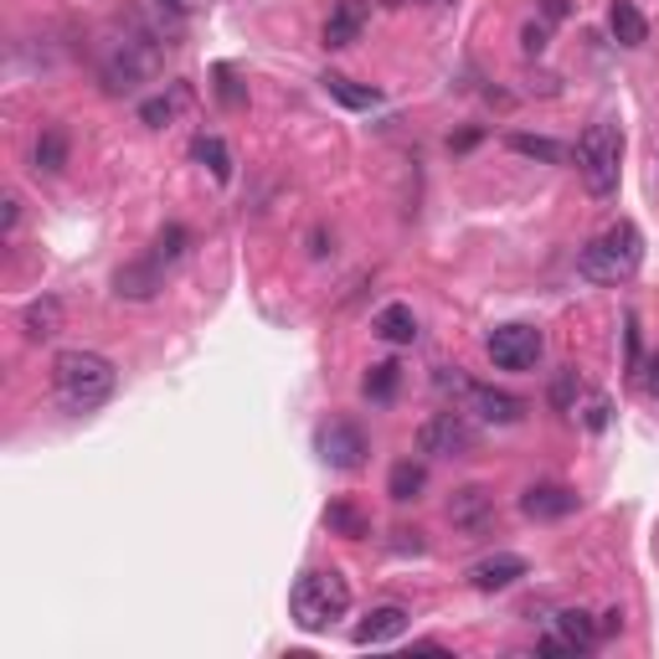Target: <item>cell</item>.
I'll return each mask as SVG.
<instances>
[{
	"label": "cell",
	"mask_w": 659,
	"mask_h": 659,
	"mask_svg": "<svg viewBox=\"0 0 659 659\" xmlns=\"http://www.w3.org/2000/svg\"><path fill=\"white\" fill-rule=\"evenodd\" d=\"M52 387H57V402L68 412H93L114 397L118 372L114 361L99 351H63L52 361Z\"/></svg>",
	"instance_id": "cell-1"
},
{
	"label": "cell",
	"mask_w": 659,
	"mask_h": 659,
	"mask_svg": "<svg viewBox=\"0 0 659 659\" xmlns=\"http://www.w3.org/2000/svg\"><path fill=\"white\" fill-rule=\"evenodd\" d=\"M99 68H103L109 93H135V88H145L155 78V68H160V32L129 26V32L109 36L99 52Z\"/></svg>",
	"instance_id": "cell-2"
},
{
	"label": "cell",
	"mask_w": 659,
	"mask_h": 659,
	"mask_svg": "<svg viewBox=\"0 0 659 659\" xmlns=\"http://www.w3.org/2000/svg\"><path fill=\"white\" fill-rule=\"evenodd\" d=\"M288 613L305 634H325L330 624H340L351 613V582L336 572V567H315L294 582V598H288Z\"/></svg>",
	"instance_id": "cell-3"
},
{
	"label": "cell",
	"mask_w": 659,
	"mask_h": 659,
	"mask_svg": "<svg viewBox=\"0 0 659 659\" xmlns=\"http://www.w3.org/2000/svg\"><path fill=\"white\" fill-rule=\"evenodd\" d=\"M639 258H644L639 227H634V221H613V227H603V232L577 253V273L592 279V284H624V279H634Z\"/></svg>",
	"instance_id": "cell-4"
},
{
	"label": "cell",
	"mask_w": 659,
	"mask_h": 659,
	"mask_svg": "<svg viewBox=\"0 0 659 659\" xmlns=\"http://www.w3.org/2000/svg\"><path fill=\"white\" fill-rule=\"evenodd\" d=\"M618 166H624V135L618 124H588L577 139V175L592 196H613L618 191Z\"/></svg>",
	"instance_id": "cell-5"
},
{
	"label": "cell",
	"mask_w": 659,
	"mask_h": 659,
	"mask_svg": "<svg viewBox=\"0 0 659 659\" xmlns=\"http://www.w3.org/2000/svg\"><path fill=\"white\" fill-rule=\"evenodd\" d=\"M485 351H490V361L500 372H531V366L542 361L546 340L536 325H495L490 340H485Z\"/></svg>",
	"instance_id": "cell-6"
},
{
	"label": "cell",
	"mask_w": 659,
	"mask_h": 659,
	"mask_svg": "<svg viewBox=\"0 0 659 659\" xmlns=\"http://www.w3.org/2000/svg\"><path fill=\"white\" fill-rule=\"evenodd\" d=\"M418 454L428 458H464L474 454V428L464 412H433L423 428H418Z\"/></svg>",
	"instance_id": "cell-7"
},
{
	"label": "cell",
	"mask_w": 659,
	"mask_h": 659,
	"mask_svg": "<svg viewBox=\"0 0 659 659\" xmlns=\"http://www.w3.org/2000/svg\"><path fill=\"white\" fill-rule=\"evenodd\" d=\"M315 443H320L325 464H330V469H340V474H351V469H361V464H366V433H361L355 423H345V418L325 423Z\"/></svg>",
	"instance_id": "cell-8"
},
{
	"label": "cell",
	"mask_w": 659,
	"mask_h": 659,
	"mask_svg": "<svg viewBox=\"0 0 659 659\" xmlns=\"http://www.w3.org/2000/svg\"><path fill=\"white\" fill-rule=\"evenodd\" d=\"M448 525L464 531V536H485V531L495 525V495L485 490V485H464V490H454V500H448Z\"/></svg>",
	"instance_id": "cell-9"
},
{
	"label": "cell",
	"mask_w": 659,
	"mask_h": 659,
	"mask_svg": "<svg viewBox=\"0 0 659 659\" xmlns=\"http://www.w3.org/2000/svg\"><path fill=\"white\" fill-rule=\"evenodd\" d=\"M598 644V624H592V613L582 609H561L552 618V634L542 639L546 655H577V649H592Z\"/></svg>",
	"instance_id": "cell-10"
},
{
	"label": "cell",
	"mask_w": 659,
	"mask_h": 659,
	"mask_svg": "<svg viewBox=\"0 0 659 659\" xmlns=\"http://www.w3.org/2000/svg\"><path fill=\"white\" fill-rule=\"evenodd\" d=\"M464 397H469L474 418L490 423V428H510V423H521L525 418L521 397H510V391H500V387H464Z\"/></svg>",
	"instance_id": "cell-11"
},
{
	"label": "cell",
	"mask_w": 659,
	"mask_h": 659,
	"mask_svg": "<svg viewBox=\"0 0 659 659\" xmlns=\"http://www.w3.org/2000/svg\"><path fill=\"white\" fill-rule=\"evenodd\" d=\"M366 16H372V5H366V0H336V11H330V21H325L320 42L330 52L351 47V42H361V32H366Z\"/></svg>",
	"instance_id": "cell-12"
},
{
	"label": "cell",
	"mask_w": 659,
	"mask_h": 659,
	"mask_svg": "<svg viewBox=\"0 0 659 659\" xmlns=\"http://www.w3.org/2000/svg\"><path fill=\"white\" fill-rule=\"evenodd\" d=\"M525 572H531V567H525V557H515V552H495V557L474 561V567H469V582H474L479 592H500V588H515Z\"/></svg>",
	"instance_id": "cell-13"
},
{
	"label": "cell",
	"mask_w": 659,
	"mask_h": 659,
	"mask_svg": "<svg viewBox=\"0 0 659 659\" xmlns=\"http://www.w3.org/2000/svg\"><path fill=\"white\" fill-rule=\"evenodd\" d=\"M407 634V609H397V603H387V609H372L361 624H355L351 639L361 644V649H376V644H391Z\"/></svg>",
	"instance_id": "cell-14"
},
{
	"label": "cell",
	"mask_w": 659,
	"mask_h": 659,
	"mask_svg": "<svg viewBox=\"0 0 659 659\" xmlns=\"http://www.w3.org/2000/svg\"><path fill=\"white\" fill-rule=\"evenodd\" d=\"M521 510L531 521H561V515L577 510V490H567V485H531L521 495Z\"/></svg>",
	"instance_id": "cell-15"
},
{
	"label": "cell",
	"mask_w": 659,
	"mask_h": 659,
	"mask_svg": "<svg viewBox=\"0 0 659 659\" xmlns=\"http://www.w3.org/2000/svg\"><path fill=\"white\" fill-rule=\"evenodd\" d=\"M166 284V269L155 263V258H139V263H124L114 273V294L118 299H155Z\"/></svg>",
	"instance_id": "cell-16"
},
{
	"label": "cell",
	"mask_w": 659,
	"mask_h": 659,
	"mask_svg": "<svg viewBox=\"0 0 659 659\" xmlns=\"http://www.w3.org/2000/svg\"><path fill=\"white\" fill-rule=\"evenodd\" d=\"M21 330H26V340H57L63 336V299H52V294L32 299L21 315Z\"/></svg>",
	"instance_id": "cell-17"
},
{
	"label": "cell",
	"mask_w": 659,
	"mask_h": 659,
	"mask_svg": "<svg viewBox=\"0 0 659 659\" xmlns=\"http://www.w3.org/2000/svg\"><path fill=\"white\" fill-rule=\"evenodd\" d=\"M609 32L618 36V47H644V42H649V21L639 16L634 0H613L609 5Z\"/></svg>",
	"instance_id": "cell-18"
},
{
	"label": "cell",
	"mask_w": 659,
	"mask_h": 659,
	"mask_svg": "<svg viewBox=\"0 0 659 659\" xmlns=\"http://www.w3.org/2000/svg\"><path fill=\"white\" fill-rule=\"evenodd\" d=\"M372 330L387 340V345H412V340H418V315H412V305H387L372 320Z\"/></svg>",
	"instance_id": "cell-19"
},
{
	"label": "cell",
	"mask_w": 659,
	"mask_h": 659,
	"mask_svg": "<svg viewBox=\"0 0 659 659\" xmlns=\"http://www.w3.org/2000/svg\"><path fill=\"white\" fill-rule=\"evenodd\" d=\"M36 170H47V175H63L68 170V129L63 124H47L42 135H36Z\"/></svg>",
	"instance_id": "cell-20"
},
{
	"label": "cell",
	"mask_w": 659,
	"mask_h": 659,
	"mask_svg": "<svg viewBox=\"0 0 659 659\" xmlns=\"http://www.w3.org/2000/svg\"><path fill=\"white\" fill-rule=\"evenodd\" d=\"M423 490H428V469L418 464V458H402V464H391V474H387V495L397 500V505L418 500Z\"/></svg>",
	"instance_id": "cell-21"
},
{
	"label": "cell",
	"mask_w": 659,
	"mask_h": 659,
	"mask_svg": "<svg viewBox=\"0 0 659 659\" xmlns=\"http://www.w3.org/2000/svg\"><path fill=\"white\" fill-rule=\"evenodd\" d=\"M191 155H196V160L212 170V181H217V186H227V181H232V150H227L217 135H202L196 145H191Z\"/></svg>",
	"instance_id": "cell-22"
},
{
	"label": "cell",
	"mask_w": 659,
	"mask_h": 659,
	"mask_svg": "<svg viewBox=\"0 0 659 659\" xmlns=\"http://www.w3.org/2000/svg\"><path fill=\"white\" fill-rule=\"evenodd\" d=\"M320 83H325V93L336 103H345V109H376V103H382L376 88H361V83H351V78H340V72H325Z\"/></svg>",
	"instance_id": "cell-23"
},
{
	"label": "cell",
	"mask_w": 659,
	"mask_h": 659,
	"mask_svg": "<svg viewBox=\"0 0 659 659\" xmlns=\"http://www.w3.org/2000/svg\"><path fill=\"white\" fill-rule=\"evenodd\" d=\"M505 145L515 155H525V160H546V166H561V160H567V150H561L557 139H546V135H510Z\"/></svg>",
	"instance_id": "cell-24"
},
{
	"label": "cell",
	"mask_w": 659,
	"mask_h": 659,
	"mask_svg": "<svg viewBox=\"0 0 659 659\" xmlns=\"http://www.w3.org/2000/svg\"><path fill=\"white\" fill-rule=\"evenodd\" d=\"M397 382H402V372H397L391 361H376L372 372H366V382H361V391H366L372 402H391V397H397Z\"/></svg>",
	"instance_id": "cell-25"
},
{
	"label": "cell",
	"mask_w": 659,
	"mask_h": 659,
	"mask_svg": "<svg viewBox=\"0 0 659 659\" xmlns=\"http://www.w3.org/2000/svg\"><path fill=\"white\" fill-rule=\"evenodd\" d=\"M325 525H330V531H340V536H351V542H361V536H372V525H366V515H361L355 505H345V500L325 510Z\"/></svg>",
	"instance_id": "cell-26"
},
{
	"label": "cell",
	"mask_w": 659,
	"mask_h": 659,
	"mask_svg": "<svg viewBox=\"0 0 659 659\" xmlns=\"http://www.w3.org/2000/svg\"><path fill=\"white\" fill-rule=\"evenodd\" d=\"M186 242H191V232L186 227H175V221H170L166 232L155 237V263H160V269H170V263H181V258H186Z\"/></svg>",
	"instance_id": "cell-27"
},
{
	"label": "cell",
	"mask_w": 659,
	"mask_h": 659,
	"mask_svg": "<svg viewBox=\"0 0 659 659\" xmlns=\"http://www.w3.org/2000/svg\"><path fill=\"white\" fill-rule=\"evenodd\" d=\"M181 109H186V88H175L170 99H150V103H145V109H139V118L160 129V124H170V118L181 114Z\"/></svg>",
	"instance_id": "cell-28"
},
{
	"label": "cell",
	"mask_w": 659,
	"mask_h": 659,
	"mask_svg": "<svg viewBox=\"0 0 659 659\" xmlns=\"http://www.w3.org/2000/svg\"><path fill=\"white\" fill-rule=\"evenodd\" d=\"M572 391H577V372H572V366H561L557 387H552V402H557L561 412H572Z\"/></svg>",
	"instance_id": "cell-29"
},
{
	"label": "cell",
	"mask_w": 659,
	"mask_h": 659,
	"mask_svg": "<svg viewBox=\"0 0 659 659\" xmlns=\"http://www.w3.org/2000/svg\"><path fill=\"white\" fill-rule=\"evenodd\" d=\"M217 83H221V88H217V93H221V103H232V109H237V103H242V88L232 83V72L221 68V72H217Z\"/></svg>",
	"instance_id": "cell-30"
},
{
	"label": "cell",
	"mask_w": 659,
	"mask_h": 659,
	"mask_svg": "<svg viewBox=\"0 0 659 659\" xmlns=\"http://www.w3.org/2000/svg\"><path fill=\"white\" fill-rule=\"evenodd\" d=\"M588 428H592V433H598V428H609V402H603V397L588 407Z\"/></svg>",
	"instance_id": "cell-31"
},
{
	"label": "cell",
	"mask_w": 659,
	"mask_h": 659,
	"mask_svg": "<svg viewBox=\"0 0 659 659\" xmlns=\"http://www.w3.org/2000/svg\"><path fill=\"white\" fill-rule=\"evenodd\" d=\"M542 36H546V32H542V26H525V52H542V47H546Z\"/></svg>",
	"instance_id": "cell-32"
},
{
	"label": "cell",
	"mask_w": 659,
	"mask_h": 659,
	"mask_svg": "<svg viewBox=\"0 0 659 659\" xmlns=\"http://www.w3.org/2000/svg\"><path fill=\"white\" fill-rule=\"evenodd\" d=\"M644 387H649V397H659V355L649 361V376H644Z\"/></svg>",
	"instance_id": "cell-33"
},
{
	"label": "cell",
	"mask_w": 659,
	"mask_h": 659,
	"mask_svg": "<svg viewBox=\"0 0 659 659\" xmlns=\"http://www.w3.org/2000/svg\"><path fill=\"white\" fill-rule=\"evenodd\" d=\"M16 217H21V202H16V196H5V232L16 227Z\"/></svg>",
	"instance_id": "cell-34"
},
{
	"label": "cell",
	"mask_w": 659,
	"mask_h": 659,
	"mask_svg": "<svg viewBox=\"0 0 659 659\" xmlns=\"http://www.w3.org/2000/svg\"><path fill=\"white\" fill-rule=\"evenodd\" d=\"M546 16H552V21L567 16V0H546Z\"/></svg>",
	"instance_id": "cell-35"
}]
</instances>
